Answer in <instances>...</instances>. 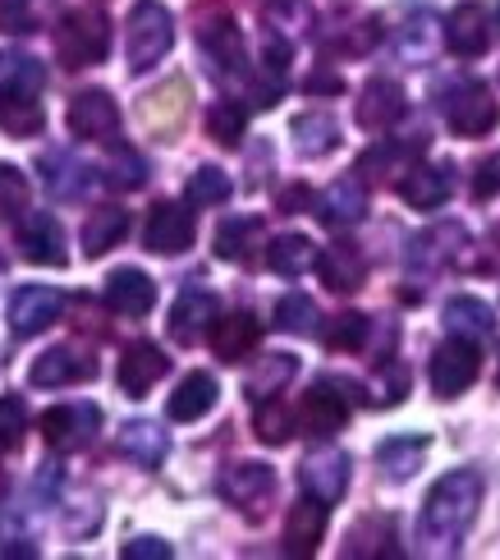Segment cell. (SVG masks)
Returning <instances> with one entry per match:
<instances>
[{"instance_id":"1","label":"cell","mask_w":500,"mask_h":560,"mask_svg":"<svg viewBox=\"0 0 500 560\" xmlns=\"http://www.w3.org/2000/svg\"><path fill=\"white\" fill-rule=\"evenodd\" d=\"M478 505H482L478 469H455L437 478V487L422 501V542H432V551H455L473 520H478Z\"/></svg>"},{"instance_id":"2","label":"cell","mask_w":500,"mask_h":560,"mask_svg":"<svg viewBox=\"0 0 500 560\" xmlns=\"http://www.w3.org/2000/svg\"><path fill=\"white\" fill-rule=\"evenodd\" d=\"M175 46V19L161 0H138L125 23V56L133 74H148L152 65H161Z\"/></svg>"},{"instance_id":"3","label":"cell","mask_w":500,"mask_h":560,"mask_svg":"<svg viewBox=\"0 0 500 560\" xmlns=\"http://www.w3.org/2000/svg\"><path fill=\"white\" fill-rule=\"evenodd\" d=\"M111 51V19L102 10H69L56 28V56L69 69L102 65Z\"/></svg>"},{"instance_id":"4","label":"cell","mask_w":500,"mask_h":560,"mask_svg":"<svg viewBox=\"0 0 500 560\" xmlns=\"http://www.w3.org/2000/svg\"><path fill=\"white\" fill-rule=\"evenodd\" d=\"M441 115H445V125L455 129L460 138H482V133L496 129L500 106H496V97H491V88H487V83H478V79H460L455 88L445 92Z\"/></svg>"},{"instance_id":"5","label":"cell","mask_w":500,"mask_h":560,"mask_svg":"<svg viewBox=\"0 0 500 560\" xmlns=\"http://www.w3.org/2000/svg\"><path fill=\"white\" fill-rule=\"evenodd\" d=\"M478 368H482V354L468 336L445 340L432 354V390L441 400H455V395H464L473 382H478Z\"/></svg>"},{"instance_id":"6","label":"cell","mask_w":500,"mask_h":560,"mask_svg":"<svg viewBox=\"0 0 500 560\" xmlns=\"http://www.w3.org/2000/svg\"><path fill=\"white\" fill-rule=\"evenodd\" d=\"M102 432V409L83 400V405H56V409H46L42 413V436H46V446L69 455V451H79L88 446L92 436Z\"/></svg>"},{"instance_id":"7","label":"cell","mask_w":500,"mask_h":560,"mask_svg":"<svg viewBox=\"0 0 500 560\" xmlns=\"http://www.w3.org/2000/svg\"><path fill=\"white\" fill-rule=\"evenodd\" d=\"M217 492H221L234 510H244L248 520H257V515H267V501H271V492H276V474L267 469V464H257V459L230 464V469L221 474V482H217Z\"/></svg>"},{"instance_id":"8","label":"cell","mask_w":500,"mask_h":560,"mask_svg":"<svg viewBox=\"0 0 500 560\" xmlns=\"http://www.w3.org/2000/svg\"><path fill=\"white\" fill-rule=\"evenodd\" d=\"M65 120H69V133L83 138V143H106V138H115V129H120V106H115L111 92L88 88L69 102Z\"/></svg>"},{"instance_id":"9","label":"cell","mask_w":500,"mask_h":560,"mask_svg":"<svg viewBox=\"0 0 500 560\" xmlns=\"http://www.w3.org/2000/svg\"><path fill=\"white\" fill-rule=\"evenodd\" d=\"M198 46L211 65V74H244V37L230 23V14L198 19Z\"/></svg>"},{"instance_id":"10","label":"cell","mask_w":500,"mask_h":560,"mask_svg":"<svg viewBox=\"0 0 500 560\" xmlns=\"http://www.w3.org/2000/svg\"><path fill=\"white\" fill-rule=\"evenodd\" d=\"M340 386L330 382V377H322L313 390L303 395V409H299V428L307 432V436H336L345 423H349V395H336Z\"/></svg>"},{"instance_id":"11","label":"cell","mask_w":500,"mask_h":560,"mask_svg":"<svg viewBox=\"0 0 500 560\" xmlns=\"http://www.w3.org/2000/svg\"><path fill=\"white\" fill-rule=\"evenodd\" d=\"M165 372H171V359L161 354V345L152 340H133L125 345V354H120V368H115V382H120L125 395H133V400H142Z\"/></svg>"},{"instance_id":"12","label":"cell","mask_w":500,"mask_h":560,"mask_svg":"<svg viewBox=\"0 0 500 560\" xmlns=\"http://www.w3.org/2000/svg\"><path fill=\"white\" fill-rule=\"evenodd\" d=\"M299 482H303L307 497H317V501H326V505L340 501L345 487H349V455L336 451V446L313 451V455L299 464Z\"/></svg>"},{"instance_id":"13","label":"cell","mask_w":500,"mask_h":560,"mask_svg":"<svg viewBox=\"0 0 500 560\" xmlns=\"http://www.w3.org/2000/svg\"><path fill=\"white\" fill-rule=\"evenodd\" d=\"M445 42H450V51L464 56V60L482 56L491 46V14H487V5H478V0H460V5L450 10V19H445Z\"/></svg>"},{"instance_id":"14","label":"cell","mask_w":500,"mask_h":560,"mask_svg":"<svg viewBox=\"0 0 500 560\" xmlns=\"http://www.w3.org/2000/svg\"><path fill=\"white\" fill-rule=\"evenodd\" d=\"M60 308H65V294L60 290H51V285H23L10 299V326H14V336L46 331L51 322H60Z\"/></svg>"},{"instance_id":"15","label":"cell","mask_w":500,"mask_h":560,"mask_svg":"<svg viewBox=\"0 0 500 560\" xmlns=\"http://www.w3.org/2000/svg\"><path fill=\"white\" fill-rule=\"evenodd\" d=\"M148 253H161V258H175L194 244V212L179 202H156L148 217Z\"/></svg>"},{"instance_id":"16","label":"cell","mask_w":500,"mask_h":560,"mask_svg":"<svg viewBox=\"0 0 500 560\" xmlns=\"http://www.w3.org/2000/svg\"><path fill=\"white\" fill-rule=\"evenodd\" d=\"M404 110H409V97H404V88L395 79H372L359 97V125L368 133H386L391 125L404 120Z\"/></svg>"},{"instance_id":"17","label":"cell","mask_w":500,"mask_h":560,"mask_svg":"<svg viewBox=\"0 0 500 560\" xmlns=\"http://www.w3.org/2000/svg\"><path fill=\"white\" fill-rule=\"evenodd\" d=\"M88 377H97V363L74 354L69 345H56V349H46V354L28 368V382L42 386V390H56V386H74V382H88Z\"/></svg>"},{"instance_id":"18","label":"cell","mask_w":500,"mask_h":560,"mask_svg":"<svg viewBox=\"0 0 500 560\" xmlns=\"http://www.w3.org/2000/svg\"><path fill=\"white\" fill-rule=\"evenodd\" d=\"M19 253L37 267H65V235H60V221L46 217V212H33L28 221L19 225Z\"/></svg>"},{"instance_id":"19","label":"cell","mask_w":500,"mask_h":560,"mask_svg":"<svg viewBox=\"0 0 500 560\" xmlns=\"http://www.w3.org/2000/svg\"><path fill=\"white\" fill-rule=\"evenodd\" d=\"M221 317V303L217 294H207V290H184L175 299V308H171V336L179 345H198L207 336V326Z\"/></svg>"},{"instance_id":"20","label":"cell","mask_w":500,"mask_h":560,"mask_svg":"<svg viewBox=\"0 0 500 560\" xmlns=\"http://www.w3.org/2000/svg\"><path fill=\"white\" fill-rule=\"evenodd\" d=\"M106 303L115 313H125V317H148L152 303H156L152 276H142L138 267H115L106 276Z\"/></svg>"},{"instance_id":"21","label":"cell","mask_w":500,"mask_h":560,"mask_svg":"<svg viewBox=\"0 0 500 560\" xmlns=\"http://www.w3.org/2000/svg\"><path fill=\"white\" fill-rule=\"evenodd\" d=\"M46 69L23 51H0V102H42Z\"/></svg>"},{"instance_id":"22","label":"cell","mask_w":500,"mask_h":560,"mask_svg":"<svg viewBox=\"0 0 500 560\" xmlns=\"http://www.w3.org/2000/svg\"><path fill=\"white\" fill-rule=\"evenodd\" d=\"M450 194H455V166H418L399 179V198L418 212H437Z\"/></svg>"},{"instance_id":"23","label":"cell","mask_w":500,"mask_h":560,"mask_svg":"<svg viewBox=\"0 0 500 560\" xmlns=\"http://www.w3.org/2000/svg\"><path fill=\"white\" fill-rule=\"evenodd\" d=\"M368 217V189L359 179H336L317 202V221L330 230H349Z\"/></svg>"},{"instance_id":"24","label":"cell","mask_w":500,"mask_h":560,"mask_svg":"<svg viewBox=\"0 0 500 560\" xmlns=\"http://www.w3.org/2000/svg\"><path fill=\"white\" fill-rule=\"evenodd\" d=\"M317 271H322V285L326 290H359L368 280V258L359 253V244H330L317 253Z\"/></svg>"},{"instance_id":"25","label":"cell","mask_w":500,"mask_h":560,"mask_svg":"<svg viewBox=\"0 0 500 560\" xmlns=\"http://www.w3.org/2000/svg\"><path fill=\"white\" fill-rule=\"evenodd\" d=\"M115 451H120L125 459H133L138 469H161V459L171 455V436H165L156 423H148V418H133V423L120 428Z\"/></svg>"},{"instance_id":"26","label":"cell","mask_w":500,"mask_h":560,"mask_svg":"<svg viewBox=\"0 0 500 560\" xmlns=\"http://www.w3.org/2000/svg\"><path fill=\"white\" fill-rule=\"evenodd\" d=\"M322 538H326V501L303 497L290 510V520H284V551L290 556H313Z\"/></svg>"},{"instance_id":"27","label":"cell","mask_w":500,"mask_h":560,"mask_svg":"<svg viewBox=\"0 0 500 560\" xmlns=\"http://www.w3.org/2000/svg\"><path fill=\"white\" fill-rule=\"evenodd\" d=\"M261 345V322L253 313H230L217 317V331H211V349H217L221 363H240Z\"/></svg>"},{"instance_id":"28","label":"cell","mask_w":500,"mask_h":560,"mask_svg":"<svg viewBox=\"0 0 500 560\" xmlns=\"http://www.w3.org/2000/svg\"><path fill=\"white\" fill-rule=\"evenodd\" d=\"M217 395H221V386H217V377H211V372H188V377L175 386L165 413H171L175 423H198L202 413L217 409Z\"/></svg>"},{"instance_id":"29","label":"cell","mask_w":500,"mask_h":560,"mask_svg":"<svg viewBox=\"0 0 500 560\" xmlns=\"http://www.w3.org/2000/svg\"><path fill=\"white\" fill-rule=\"evenodd\" d=\"M460 244H468L464 225H437V230H427V235H418L409 244V267L414 271H437L445 262H455Z\"/></svg>"},{"instance_id":"30","label":"cell","mask_w":500,"mask_h":560,"mask_svg":"<svg viewBox=\"0 0 500 560\" xmlns=\"http://www.w3.org/2000/svg\"><path fill=\"white\" fill-rule=\"evenodd\" d=\"M267 240V230H261L257 217H230L221 230H217V258L221 262H257V248Z\"/></svg>"},{"instance_id":"31","label":"cell","mask_w":500,"mask_h":560,"mask_svg":"<svg viewBox=\"0 0 500 560\" xmlns=\"http://www.w3.org/2000/svg\"><path fill=\"white\" fill-rule=\"evenodd\" d=\"M125 235H129L125 207H97V212H88V221H83V253L88 258H106Z\"/></svg>"},{"instance_id":"32","label":"cell","mask_w":500,"mask_h":560,"mask_svg":"<svg viewBox=\"0 0 500 560\" xmlns=\"http://www.w3.org/2000/svg\"><path fill=\"white\" fill-rule=\"evenodd\" d=\"M376 42H381V23L372 14H353V19L340 23L336 33L322 37V51L326 56H368Z\"/></svg>"},{"instance_id":"33","label":"cell","mask_w":500,"mask_h":560,"mask_svg":"<svg viewBox=\"0 0 500 560\" xmlns=\"http://www.w3.org/2000/svg\"><path fill=\"white\" fill-rule=\"evenodd\" d=\"M294 148H299V156H307V161L336 152V148H340V125H336V115H322V110L299 115V120H294Z\"/></svg>"},{"instance_id":"34","label":"cell","mask_w":500,"mask_h":560,"mask_svg":"<svg viewBox=\"0 0 500 560\" xmlns=\"http://www.w3.org/2000/svg\"><path fill=\"white\" fill-rule=\"evenodd\" d=\"M441 317H445L450 331H455V336H468V340H487V336L496 331V313H491V303L473 299V294L450 299Z\"/></svg>"},{"instance_id":"35","label":"cell","mask_w":500,"mask_h":560,"mask_svg":"<svg viewBox=\"0 0 500 560\" xmlns=\"http://www.w3.org/2000/svg\"><path fill=\"white\" fill-rule=\"evenodd\" d=\"M37 166H42V175H46V189L60 194V198H79L88 184H92V179H88L92 166H83V161H74L69 152H46Z\"/></svg>"},{"instance_id":"36","label":"cell","mask_w":500,"mask_h":560,"mask_svg":"<svg viewBox=\"0 0 500 560\" xmlns=\"http://www.w3.org/2000/svg\"><path fill=\"white\" fill-rule=\"evenodd\" d=\"M427 446H432L427 436H391V441H381L376 464L386 469V478L404 482V478H414V474H418V464H422Z\"/></svg>"},{"instance_id":"37","label":"cell","mask_w":500,"mask_h":560,"mask_svg":"<svg viewBox=\"0 0 500 560\" xmlns=\"http://www.w3.org/2000/svg\"><path fill=\"white\" fill-rule=\"evenodd\" d=\"M294 372H299V359L294 354H267L244 377V395H248V400H271L280 386L294 382Z\"/></svg>"},{"instance_id":"38","label":"cell","mask_w":500,"mask_h":560,"mask_svg":"<svg viewBox=\"0 0 500 560\" xmlns=\"http://www.w3.org/2000/svg\"><path fill=\"white\" fill-rule=\"evenodd\" d=\"M267 267L276 276H303L307 267H317V244L307 235H280L267 248Z\"/></svg>"},{"instance_id":"39","label":"cell","mask_w":500,"mask_h":560,"mask_svg":"<svg viewBox=\"0 0 500 560\" xmlns=\"http://www.w3.org/2000/svg\"><path fill=\"white\" fill-rule=\"evenodd\" d=\"M395 520L386 515H376V520H359L349 528V538H345V556H395Z\"/></svg>"},{"instance_id":"40","label":"cell","mask_w":500,"mask_h":560,"mask_svg":"<svg viewBox=\"0 0 500 560\" xmlns=\"http://www.w3.org/2000/svg\"><path fill=\"white\" fill-rule=\"evenodd\" d=\"M276 331H284V336H313L317 331V303L307 294H284L276 303Z\"/></svg>"},{"instance_id":"41","label":"cell","mask_w":500,"mask_h":560,"mask_svg":"<svg viewBox=\"0 0 500 560\" xmlns=\"http://www.w3.org/2000/svg\"><path fill=\"white\" fill-rule=\"evenodd\" d=\"M184 97H188L184 83H165L156 97L142 102V120H148L152 129H175L184 120Z\"/></svg>"},{"instance_id":"42","label":"cell","mask_w":500,"mask_h":560,"mask_svg":"<svg viewBox=\"0 0 500 560\" xmlns=\"http://www.w3.org/2000/svg\"><path fill=\"white\" fill-rule=\"evenodd\" d=\"M427 148V138L418 133L414 143H381V148H372V152H363L359 156V175H368V179H381V175H391L404 156H418Z\"/></svg>"},{"instance_id":"43","label":"cell","mask_w":500,"mask_h":560,"mask_svg":"<svg viewBox=\"0 0 500 560\" xmlns=\"http://www.w3.org/2000/svg\"><path fill=\"white\" fill-rule=\"evenodd\" d=\"M230 175L225 171H217V166H198L194 175H188V189H184V198L194 202V207H221L225 198H230Z\"/></svg>"},{"instance_id":"44","label":"cell","mask_w":500,"mask_h":560,"mask_svg":"<svg viewBox=\"0 0 500 560\" xmlns=\"http://www.w3.org/2000/svg\"><path fill=\"white\" fill-rule=\"evenodd\" d=\"M368 331H372V322L363 313H340V317H330V326H326V349H336V354H353V349L368 345Z\"/></svg>"},{"instance_id":"45","label":"cell","mask_w":500,"mask_h":560,"mask_svg":"<svg viewBox=\"0 0 500 560\" xmlns=\"http://www.w3.org/2000/svg\"><path fill=\"white\" fill-rule=\"evenodd\" d=\"M46 125L42 102H0V129L10 138H33Z\"/></svg>"},{"instance_id":"46","label":"cell","mask_w":500,"mask_h":560,"mask_svg":"<svg viewBox=\"0 0 500 560\" xmlns=\"http://www.w3.org/2000/svg\"><path fill=\"white\" fill-rule=\"evenodd\" d=\"M253 428H257V441H267V446H284V441L294 436V418L280 400H261Z\"/></svg>"},{"instance_id":"47","label":"cell","mask_w":500,"mask_h":560,"mask_svg":"<svg viewBox=\"0 0 500 560\" xmlns=\"http://www.w3.org/2000/svg\"><path fill=\"white\" fill-rule=\"evenodd\" d=\"M207 133H211V143H221V148H240V138H244V110L234 106V102H217L207 110Z\"/></svg>"},{"instance_id":"48","label":"cell","mask_w":500,"mask_h":560,"mask_svg":"<svg viewBox=\"0 0 500 560\" xmlns=\"http://www.w3.org/2000/svg\"><path fill=\"white\" fill-rule=\"evenodd\" d=\"M23 432H28V409L19 395H0V451H19Z\"/></svg>"},{"instance_id":"49","label":"cell","mask_w":500,"mask_h":560,"mask_svg":"<svg viewBox=\"0 0 500 560\" xmlns=\"http://www.w3.org/2000/svg\"><path fill=\"white\" fill-rule=\"evenodd\" d=\"M23 207H28V179L0 161V217H19Z\"/></svg>"},{"instance_id":"50","label":"cell","mask_w":500,"mask_h":560,"mask_svg":"<svg viewBox=\"0 0 500 560\" xmlns=\"http://www.w3.org/2000/svg\"><path fill=\"white\" fill-rule=\"evenodd\" d=\"M399 56L404 60H427L432 56V14H418L409 28L399 33Z\"/></svg>"},{"instance_id":"51","label":"cell","mask_w":500,"mask_h":560,"mask_svg":"<svg viewBox=\"0 0 500 560\" xmlns=\"http://www.w3.org/2000/svg\"><path fill=\"white\" fill-rule=\"evenodd\" d=\"M142 175H148V161H142L133 148H120V152H115V161H111L106 184H115V189H138Z\"/></svg>"},{"instance_id":"52","label":"cell","mask_w":500,"mask_h":560,"mask_svg":"<svg viewBox=\"0 0 500 560\" xmlns=\"http://www.w3.org/2000/svg\"><path fill=\"white\" fill-rule=\"evenodd\" d=\"M473 198H478V202L500 198V152H491L478 166V175H473Z\"/></svg>"},{"instance_id":"53","label":"cell","mask_w":500,"mask_h":560,"mask_svg":"<svg viewBox=\"0 0 500 560\" xmlns=\"http://www.w3.org/2000/svg\"><path fill=\"white\" fill-rule=\"evenodd\" d=\"M404 395H409V372L386 363V382H381V395H376V405H399Z\"/></svg>"},{"instance_id":"54","label":"cell","mask_w":500,"mask_h":560,"mask_svg":"<svg viewBox=\"0 0 500 560\" xmlns=\"http://www.w3.org/2000/svg\"><path fill=\"white\" fill-rule=\"evenodd\" d=\"M125 560H171V542H161V538H133V542H125Z\"/></svg>"},{"instance_id":"55","label":"cell","mask_w":500,"mask_h":560,"mask_svg":"<svg viewBox=\"0 0 500 560\" xmlns=\"http://www.w3.org/2000/svg\"><path fill=\"white\" fill-rule=\"evenodd\" d=\"M299 207H307V189L299 184V189H284L280 194V212H299Z\"/></svg>"},{"instance_id":"56","label":"cell","mask_w":500,"mask_h":560,"mask_svg":"<svg viewBox=\"0 0 500 560\" xmlns=\"http://www.w3.org/2000/svg\"><path fill=\"white\" fill-rule=\"evenodd\" d=\"M307 92H345V83L336 74H313L307 79Z\"/></svg>"},{"instance_id":"57","label":"cell","mask_w":500,"mask_h":560,"mask_svg":"<svg viewBox=\"0 0 500 560\" xmlns=\"http://www.w3.org/2000/svg\"><path fill=\"white\" fill-rule=\"evenodd\" d=\"M5 487H10V478H5V469H0V497H5Z\"/></svg>"},{"instance_id":"58","label":"cell","mask_w":500,"mask_h":560,"mask_svg":"<svg viewBox=\"0 0 500 560\" xmlns=\"http://www.w3.org/2000/svg\"><path fill=\"white\" fill-rule=\"evenodd\" d=\"M0 5H28V0H0Z\"/></svg>"},{"instance_id":"59","label":"cell","mask_w":500,"mask_h":560,"mask_svg":"<svg viewBox=\"0 0 500 560\" xmlns=\"http://www.w3.org/2000/svg\"><path fill=\"white\" fill-rule=\"evenodd\" d=\"M496 23H500V5H496Z\"/></svg>"},{"instance_id":"60","label":"cell","mask_w":500,"mask_h":560,"mask_svg":"<svg viewBox=\"0 0 500 560\" xmlns=\"http://www.w3.org/2000/svg\"><path fill=\"white\" fill-rule=\"evenodd\" d=\"M496 382H500V377H496Z\"/></svg>"}]
</instances>
